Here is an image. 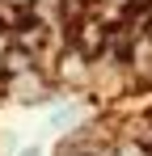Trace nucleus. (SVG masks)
Segmentation results:
<instances>
[{
    "label": "nucleus",
    "mask_w": 152,
    "mask_h": 156,
    "mask_svg": "<svg viewBox=\"0 0 152 156\" xmlns=\"http://www.w3.org/2000/svg\"><path fill=\"white\" fill-rule=\"evenodd\" d=\"M68 30H72V47L85 55V59H93V55H101L106 47H110V38H106V21L93 17V13H89V17H80V21L68 26Z\"/></svg>",
    "instance_id": "obj_1"
},
{
    "label": "nucleus",
    "mask_w": 152,
    "mask_h": 156,
    "mask_svg": "<svg viewBox=\"0 0 152 156\" xmlns=\"http://www.w3.org/2000/svg\"><path fill=\"white\" fill-rule=\"evenodd\" d=\"M30 63H34V55L25 51V47H17V42H13L9 51L0 55V76H4V80H17V76H25V72H30Z\"/></svg>",
    "instance_id": "obj_2"
},
{
    "label": "nucleus",
    "mask_w": 152,
    "mask_h": 156,
    "mask_svg": "<svg viewBox=\"0 0 152 156\" xmlns=\"http://www.w3.org/2000/svg\"><path fill=\"white\" fill-rule=\"evenodd\" d=\"M13 42H17V47H25L30 55H38V51H42V42H47V26H42V21L34 26V21L25 17L21 26L13 30Z\"/></svg>",
    "instance_id": "obj_3"
},
{
    "label": "nucleus",
    "mask_w": 152,
    "mask_h": 156,
    "mask_svg": "<svg viewBox=\"0 0 152 156\" xmlns=\"http://www.w3.org/2000/svg\"><path fill=\"white\" fill-rule=\"evenodd\" d=\"M85 55L76 51V47H68V51L59 55V80H85Z\"/></svg>",
    "instance_id": "obj_4"
},
{
    "label": "nucleus",
    "mask_w": 152,
    "mask_h": 156,
    "mask_svg": "<svg viewBox=\"0 0 152 156\" xmlns=\"http://www.w3.org/2000/svg\"><path fill=\"white\" fill-rule=\"evenodd\" d=\"M114 156H148V148H144L139 139H118V144H114Z\"/></svg>",
    "instance_id": "obj_5"
},
{
    "label": "nucleus",
    "mask_w": 152,
    "mask_h": 156,
    "mask_svg": "<svg viewBox=\"0 0 152 156\" xmlns=\"http://www.w3.org/2000/svg\"><path fill=\"white\" fill-rule=\"evenodd\" d=\"M9 47H13V34H4V26H0V55L9 51Z\"/></svg>",
    "instance_id": "obj_6"
},
{
    "label": "nucleus",
    "mask_w": 152,
    "mask_h": 156,
    "mask_svg": "<svg viewBox=\"0 0 152 156\" xmlns=\"http://www.w3.org/2000/svg\"><path fill=\"white\" fill-rule=\"evenodd\" d=\"M101 4H110V9H127V4H135V0H101Z\"/></svg>",
    "instance_id": "obj_7"
}]
</instances>
